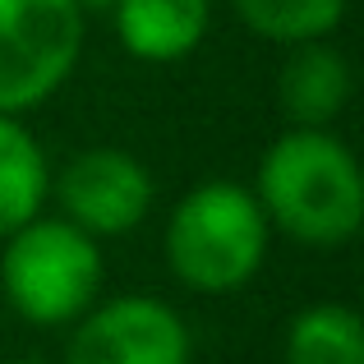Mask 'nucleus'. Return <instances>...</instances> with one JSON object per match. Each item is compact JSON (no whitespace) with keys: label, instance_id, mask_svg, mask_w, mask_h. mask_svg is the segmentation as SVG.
Returning <instances> with one entry per match:
<instances>
[{"label":"nucleus","instance_id":"f257e3e1","mask_svg":"<svg viewBox=\"0 0 364 364\" xmlns=\"http://www.w3.org/2000/svg\"><path fill=\"white\" fill-rule=\"evenodd\" d=\"M258 208L300 245H346L364 222L360 166L328 129H291L263 152Z\"/></svg>","mask_w":364,"mask_h":364},{"label":"nucleus","instance_id":"f03ea898","mask_svg":"<svg viewBox=\"0 0 364 364\" xmlns=\"http://www.w3.org/2000/svg\"><path fill=\"white\" fill-rule=\"evenodd\" d=\"M267 254V217L258 198L231 180L189 189L166 222V263L203 295H231L254 282Z\"/></svg>","mask_w":364,"mask_h":364},{"label":"nucleus","instance_id":"7ed1b4c3","mask_svg":"<svg viewBox=\"0 0 364 364\" xmlns=\"http://www.w3.org/2000/svg\"><path fill=\"white\" fill-rule=\"evenodd\" d=\"M5 240L0 286L18 318L55 328L88 314L102 286V249L92 235H83L65 217H33Z\"/></svg>","mask_w":364,"mask_h":364},{"label":"nucleus","instance_id":"20e7f679","mask_svg":"<svg viewBox=\"0 0 364 364\" xmlns=\"http://www.w3.org/2000/svg\"><path fill=\"white\" fill-rule=\"evenodd\" d=\"M79 46V0H0V116L42 107L70 79Z\"/></svg>","mask_w":364,"mask_h":364},{"label":"nucleus","instance_id":"39448f33","mask_svg":"<svg viewBox=\"0 0 364 364\" xmlns=\"http://www.w3.org/2000/svg\"><path fill=\"white\" fill-rule=\"evenodd\" d=\"M70 364H189V328L152 295H120L83 314Z\"/></svg>","mask_w":364,"mask_h":364},{"label":"nucleus","instance_id":"423d86ee","mask_svg":"<svg viewBox=\"0 0 364 364\" xmlns=\"http://www.w3.org/2000/svg\"><path fill=\"white\" fill-rule=\"evenodd\" d=\"M65 222L83 235H124L152 208V176L139 157L120 148H88L55 176Z\"/></svg>","mask_w":364,"mask_h":364},{"label":"nucleus","instance_id":"0eeeda50","mask_svg":"<svg viewBox=\"0 0 364 364\" xmlns=\"http://www.w3.org/2000/svg\"><path fill=\"white\" fill-rule=\"evenodd\" d=\"M111 9L120 46L152 65L189 55L208 33V0H116Z\"/></svg>","mask_w":364,"mask_h":364},{"label":"nucleus","instance_id":"6e6552de","mask_svg":"<svg viewBox=\"0 0 364 364\" xmlns=\"http://www.w3.org/2000/svg\"><path fill=\"white\" fill-rule=\"evenodd\" d=\"M282 111L295 120V129H323L350 97V70L332 46L304 42L291 51L277 79Z\"/></svg>","mask_w":364,"mask_h":364},{"label":"nucleus","instance_id":"1a4fd4ad","mask_svg":"<svg viewBox=\"0 0 364 364\" xmlns=\"http://www.w3.org/2000/svg\"><path fill=\"white\" fill-rule=\"evenodd\" d=\"M51 171L37 139L14 116H0V235L28 226L46 203Z\"/></svg>","mask_w":364,"mask_h":364},{"label":"nucleus","instance_id":"9d476101","mask_svg":"<svg viewBox=\"0 0 364 364\" xmlns=\"http://www.w3.org/2000/svg\"><path fill=\"white\" fill-rule=\"evenodd\" d=\"M291 364H364V323L346 304H314L286 332Z\"/></svg>","mask_w":364,"mask_h":364},{"label":"nucleus","instance_id":"9b49d317","mask_svg":"<svg viewBox=\"0 0 364 364\" xmlns=\"http://www.w3.org/2000/svg\"><path fill=\"white\" fill-rule=\"evenodd\" d=\"M235 14L267 42H323L346 14V0H231Z\"/></svg>","mask_w":364,"mask_h":364},{"label":"nucleus","instance_id":"f8f14e48","mask_svg":"<svg viewBox=\"0 0 364 364\" xmlns=\"http://www.w3.org/2000/svg\"><path fill=\"white\" fill-rule=\"evenodd\" d=\"M88 5V9H107V5H116V0H79V9Z\"/></svg>","mask_w":364,"mask_h":364},{"label":"nucleus","instance_id":"ddd939ff","mask_svg":"<svg viewBox=\"0 0 364 364\" xmlns=\"http://www.w3.org/2000/svg\"><path fill=\"white\" fill-rule=\"evenodd\" d=\"M14 364H37V360H14Z\"/></svg>","mask_w":364,"mask_h":364}]
</instances>
